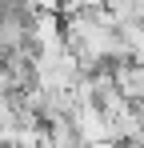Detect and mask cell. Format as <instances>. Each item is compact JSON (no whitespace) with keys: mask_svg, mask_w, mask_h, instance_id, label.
<instances>
[{"mask_svg":"<svg viewBox=\"0 0 144 148\" xmlns=\"http://www.w3.org/2000/svg\"><path fill=\"white\" fill-rule=\"evenodd\" d=\"M72 128H76V140H80V148H92V144H108V140H116V124H112V116L100 108V104H76V112L68 116ZM120 144V140H116Z\"/></svg>","mask_w":144,"mask_h":148,"instance_id":"obj_1","label":"cell"},{"mask_svg":"<svg viewBox=\"0 0 144 148\" xmlns=\"http://www.w3.org/2000/svg\"><path fill=\"white\" fill-rule=\"evenodd\" d=\"M112 84H116V92L128 100V104H136V108L144 104V64H136V60H116V64H112Z\"/></svg>","mask_w":144,"mask_h":148,"instance_id":"obj_2","label":"cell"}]
</instances>
